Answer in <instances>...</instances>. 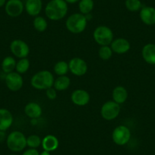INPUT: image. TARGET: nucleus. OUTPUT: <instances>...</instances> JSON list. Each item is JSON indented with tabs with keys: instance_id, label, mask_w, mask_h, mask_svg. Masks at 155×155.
Wrapping results in <instances>:
<instances>
[{
	"instance_id": "obj_25",
	"label": "nucleus",
	"mask_w": 155,
	"mask_h": 155,
	"mask_svg": "<svg viewBox=\"0 0 155 155\" xmlns=\"http://www.w3.org/2000/svg\"><path fill=\"white\" fill-rule=\"evenodd\" d=\"M53 71L58 76L66 75V74L69 71L68 62H66L65 61H59L55 64L53 67Z\"/></svg>"
},
{
	"instance_id": "obj_27",
	"label": "nucleus",
	"mask_w": 155,
	"mask_h": 155,
	"mask_svg": "<svg viewBox=\"0 0 155 155\" xmlns=\"http://www.w3.org/2000/svg\"><path fill=\"white\" fill-rule=\"evenodd\" d=\"M113 50L110 46H101L98 50V56L100 59L104 61H107L110 59L113 56Z\"/></svg>"
},
{
	"instance_id": "obj_17",
	"label": "nucleus",
	"mask_w": 155,
	"mask_h": 155,
	"mask_svg": "<svg viewBox=\"0 0 155 155\" xmlns=\"http://www.w3.org/2000/svg\"><path fill=\"white\" fill-rule=\"evenodd\" d=\"M25 115L31 119H37L41 117L43 110L41 105L36 102H30L25 107Z\"/></svg>"
},
{
	"instance_id": "obj_2",
	"label": "nucleus",
	"mask_w": 155,
	"mask_h": 155,
	"mask_svg": "<svg viewBox=\"0 0 155 155\" xmlns=\"http://www.w3.org/2000/svg\"><path fill=\"white\" fill-rule=\"evenodd\" d=\"M54 77L51 71L48 70H41L32 76L31 84L37 90H47L53 87Z\"/></svg>"
},
{
	"instance_id": "obj_13",
	"label": "nucleus",
	"mask_w": 155,
	"mask_h": 155,
	"mask_svg": "<svg viewBox=\"0 0 155 155\" xmlns=\"http://www.w3.org/2000/svg\"><path fill=\"white\" fill-rule=\"evenodd\" d=\"M112 50L116 54H125L129 51L131 48V44L128 40L125 38L114 39L110 44Z\"/></svg>"
},
{
	"instance_id": "obj_8",
	"label": "nucleus",
	"mask_w": 155,
	"mask_h": 155,
	"mask_svg": "<svg viewBox=\"0 0 155 155\" xmlns=\"http://www.w3.org/2000/svg\"><path fill=\"white\" fill-rule=\"evenodd\" d=\"M10 51L15 57L18 59L27 58L30 53V47L25 41L16 39L10 44Z\"/></svg>"
},
{
	"instance_id": "obj_18",
	"label": "nucleus",
	"mask_w": 155,
	"mask_h": 155,
	"mask_svg": "<svg viewBox=\"0 0 155 155\" xmlns=\"http://www.w3.org/2000/svg\"><path fill=\"white\" fill-rule=\"evenodd\" d=\"M43 149L47 151H54L58 148L59 145V141L58 138L53 135H47L42 139Z\"/></svg>"
},
{
	"instance_id": "obj_4",
	"label": "nucleus",
	"mask_w": 155,
	"mask_h": 155,
	"mask_svg": "<svg viewBox=\"0 0 155 155\" xmlns=\"http://www.w3.org/2000/svg\"><path fill=\"white\" fill-rule=\"evenodd\" d=\"M6 145L12 152H21L26 147L27 138L23 132L20 131H13L6 137Z\"/></svg>"
},
{
	"instance_id": "obj_24",
	"label": "nucleus",
	"mask_w": 155,
	"mask_h": 155,
	"mask_svg": "<svg viewBox=\"0 0 155 155\" xmlns=\"http://www.w3.org/2000/svg\"><path fill=\"white\" fill-rule=\"evenodd\" d=\"M33 26L34 29L38 32H44L47 29L48 23L44 17L38 15L37 17H34V21H33Z\"/></svg>"
},
{
	"instance_id": "obj_33",
	"label": "nucleus",
	"mask_w": 155,
	"mask_h": 155,
	"mask_svg": "<svg viewBox=\"0 0 155 155\" xmlns=\"http://www.w3.org/2000/svg\"><path fill=\"white\" fill-rule=\"evenodd\" d=\"M65 1L67 4H74L76 2H79L80 0H65Z\"/></svg>"
},
{
	"instance_id": "obj_10",
	"label": "nucleus",
	"mask_w": 155,
	"mask_h": 155,
	"mask_svg": "<svg viewBox=\"0 0 155 155\" xmlns=\"http://www.w3.org/2000/svg\"><path fill=\"white\" fill-rule=\"evenodd\" d=\"M68 68L71 74L75 76H83L87 73L88 69L87 62L80 57H74L70 59Z\"/></svg>"
},
{
	"instance_id": "obj_20",
	"label": "nucleus",
	"mask_w": 155,
	"mask_h": 155,
	"mask_svg": "<svg viewBox=\"0 0 155 155\" xmlns=\"http://www.w3.org/2000/svg\"><path fill=\"white\" fill-rule=\"evenodd\" d=\"M141 55L147 63L155 65V44H147L143 47Z\"/></svg>"
},
{
	"instance_id": "obj_35",
	"label": "nucleus",
	"mask_w": 155,
	"mask_h": 155,
	"mask_svg": "<svg viewBox=\"0 0 155 155\" xmlns=\"http://www.w3.org/2000/svg\"><path fill=\"white\" fill-rule=\"evenodd\" d=\"M40 155H50V152L44 150V151L41 152V153H40Z\"/></svg>"
},
{
	"instance_id": "obj_9",
	"label": "nucleus",
	"mask_w": 155,
	"mask_h": 155,
	"mask_svg": "<svg viewBox=\"0 0 155 155\" xmlns=\"http://www.w3.org/2000/svg\"><path fill=\"white\" fill-rule=\"evenodd\" d=\"M5 82L8 90L16 92L22 88L24 80L21 74L18 73L17 71H12V72L5 74Z\"/></svg>"
},
{
	"instance_id": "obj_30",
	"label": "nucleus",
	"mask_w": 155,
	"mask_h": 155,
	"mask_svg": "<svg viewBox=\"0 0 155 155\" xmlns=\"http://www.w3.org/2000/svg\"><path fill=\"white\" fill-rule=\"evenodd\" d=\"M46 95L50 100H55L57 97V91L53 87L46 90Z\"/></svg>"
},
{
	"instance_id": "obj_34",
	"label": "nucleus",
	"mask_w": 155,
	"mask_h": 155,
	"mask_svg": "<svg viewBox=\"0 0 155 155\" xmlns=\"http://www.w3.org/2000/svg\"><path fill=\"white\" fill-rule=\"evenodd\" d=\"M6 0H0V8L5 6V3H6Z\"/></svg>"
},
{
	"instance_id": "obj_16",
	"label": "nucleus",
	"mask_w": 155,
	"mask_h": 155,
	"mask_svg": "<svg viewBox=\"0 0 155 155\" xmlns=\"http://www.w3.org/2000/svg\"><path fill=\"white\" fill-rule=\"evenodd\" d=\"M140 18L144 25H155V8L150 6L142 7L140 10Z\"/></svg>"
},
{
	"instance_id": "obj_23",
	"label": "nucleus",
	"mask_w": 155,
	"mask_h": 155,
	"mask_svg": "<svg viewBox=\"0 0 155 155\" xmlns=\"http://www.w3.org/2000/svg\"><path fill=\"white\" fill-rule=\"evenodd\" d=\"M94 7V0H80L78 2V8L80 13L87 15L92 12Z\"/></svg>"
},
{
	"instance_id": "obj_32",
	"label": "nucleus",
	"mask_w": 155,
	"mask_h": 155,
	"mask_svg": "<svg viewBox=\"0 0 155 155\" xmlns=\"http://www.w3.org/2000/svg\"><path fill=\"white\" fill-rule=\"evenodd\" d=\"M6 140V137H5V132H2L0 131V142H2L4 140Z\"/></svg>"
},
{
	"instance_id": "obj_31",
	"label": "nucleus",
	"mask_w": 155,
	"mask_h": 155,
	"mask_svg": "<svg viewBox=\"0 0 155 155\" xmlns=\"http://www.w3.org/2000/svg\"><path fill=\"white\" fill-rule=\"evenodd\" d=\"M22 155H40L38 150L35 148H29L25 150Z\"/></svg>"
},
{
	"instance_id": "obj_11",
	"label": "nucleus",
	"mask_w": 155,
	"mask_h": 155,
	"mask_svg": "<svg viewBox=\"0 0 155 155\" xmlns=\"http://www.w3.org/2000/svg\"><path fill=\"white\" fill-rule=\"evenodd\" d=\"M25 9L22 0H8L5 5V13L11 18H17L23 13Z\"/></svg>"
},
{
	"instance_id": "obj_37",
	"label": "nucleus",
	"mask_w": 155,
	"mask_h": 155,
	"mask_svg": "<svg viewBox=\"0 0 155 155\" xmlns=\"http://www.w3.org/2000/svg\"><path fill=\"white\" fill-rule=\"evenodd\" d=\"M0 155H1V154H0Z\"/></svg>"
},
{
	"instance_id": "obj_22",
	"label": "nucleus",
	"mask_w": 155,
	"mask_h": 155,
	"mask_svg": "<svg viewBox=\"0 0 155 155\" xmlns=\"http://www.w3.org/2000/svg\"><path fill=\"white\" fill-rule=\"evenodd\" d=\"M16 62L15 59L11 56H8L4 58L1 63V68L2 71L5 73V74L11 73L12 71H15L16 67Z\"/></svg>"
},
{
	"instance_id": "obj_21",
	"label": "nucleus",
	"mask_w": 155,
	"mask_h": 155,
	"mask_svg": "<svg viewBox=\"0 0 155 155\" xmlns=\"http://www.w3.org/2000/svg\"><path fill=\"white\" fill-rule=\"evenodd\" d=\"M71 84V79L67 75L58 76L54 80L53 87L58 91H64L69 87Z\"/></svg>"
},
{
	"instance_id": "obj_6",
	"label": "nucleus",
	"mask_w": 155,
	"mask_h": 155,
	"mask_svg": "<svg viewBox=\"0 0 155 155\" xmlns=\"http://www.w3.org/2000/svg\"><path fill=\"white\" fill-rule=\"evenodd\" d=\"M121 108L120 104L113 101H109L103 104L101 109V115L102 118L105 120L111 121L118 117Z\"/></svg>"
},
{
	"instance_id": "obj_7",
	"label": "nucleus",
	"mask_w": 155,
	"mask_h": 155,
	"mask_svg": "<svg viewBox=\"0 0 155 155\" xmlns=\"http://www.w3.org/2000/svg\"><path fill=\"white\" fill-rule=\"evenodd\" d=\"M131 138V131L127 126L120 125L116 126L112 133V139L117 145L123 146L127 144Z\"/></svg>"
},
{
	"instance_id": "obj_5",
	"label": "nucleus",
	"mask_w": 155,
	"mask_h": 155,
	"mask_svg": "<svg viewBox=\"0 0 155 155\" xmlns=\"http://www.w3.org/2000/svg\"><path fill=\"white\" fill-rule=\"evenodd\" d=\"M93 38L100 46H109L114 40L113 31L109 27L101 25L97 27L93 32Z\"/></svg>"
},
{
	"instance_id": "obj_1",
	"label": "nucleus",
	"mask_w": 155,
	"mask_h": 155,
	"mask_svg": "<svg viewBox=\"0 0 155 155\" xmlns=\"http://www.w3.org/2000/svg\"><path fill=\"white\" fill-rule=\"evenodd\" d=\"M68 4L65 0H51L45 7V15L50 20L59 21L68 13Z\"/></svg>"
},
{
	"instance_id": "obj_26",
	"label": "nucleus",
	"mask_w": 155,
	"mask_h": 155,
	"mask_svg": "<svg viewBox=\"0 0 155 155\" xmlns=\"http://www.w3.org/2000/svg\"><path fill=\"white\" fill-rule=\"evenodd\" d=\"M30 61L27 58H23V59H19L16 63L15 71H17L19 74H22L26 73L30 68Z\"/></svg>"
},
{
	"instance_id": "obj_19",
	"label": "nucleus",
	"mask_w": 155,
	"mask_h": 155,
	"mask_svg": "<svg viewBox=\"0 0 155 155\" xmlns=\"http://www.w3.org/2000/svg\"><path fill=\"white\" fill-rule=\"evenodd\" d=\"M128 91L123 86H117L112 91V98L114 102L118 104H123L127 101Z\"/></svg>"
},
{
	"instance_id": "obj_3",
	"label": "nucleus",
	"mask_w": 155,
	"mask_h": 155,
	"mask_svg": "<svg viewBox=\"0 0 155 155\" xmlns=\"http://www.w3.org/2000/svg\"><path fill=\"white\" fill-rule=\"evenodd\" d=\"M87 25V16L81 13H74L71 15L65 21V27L69 32L72 34H81Z\"/></svg>"
},
{
	"instance_id": "obj_12",
	"label": "nucleus",
	"mask_w": 155,
	"mask_h": 155,
	"mask_svg": "<svg viewBox=\"0 0 155 155\" xmlns=\"http://www.w3.org/2000/svg\"><path fill=\"white\" fill-rule=\"evenodd\" d=\"M71 102L76 106L83 107L90 102L91 97L88 92L84 89H76L71 94Z\"/></svg>"
},
{
	"instance_id": "obj_29",
	"label": "nucleus",
	"mask_w": 155,
	"mask_h": 155,
	"mask_svg": "<svg viewBox=\"0 0 155 155\" xmlns=\"http://www.w3.org/2000/svg\"><path fill=\"white\" fill-rule=\"evenodd\" d=\"M42 144V139L37 135H31L27 137V146L30 148H37Z\"/></svg>"
},
{
	"instance_id": "obj_15",
	"label": "nucleus",
	"mask_w": 155,
	"mask_h": 155,
	"mask_svg": "<svg viewBox=\"0 0 155 155\" xmlns=\"http://www.w3.org/2000/svg\"><path fill=\"white\" fill-rule=\"evenodd\" d=\"M43 8L42 0H26L25 8L29 15L37 17L41 14Z\"/></svg>"
},
{
	"instance_id": "obj_14",
	"label": "nucleus",
	"mask_w": 155,
	"mask_h": 155,
	"mask_svg": "<svg viewBox=\"0 0 155 155\" xmlns=\"http://www.w3.org/2000/svg\"><path fill=\"white\" fill-rule=\"evenodd\" d=\"M14 122V117L11 112L5 108H0V131L5 132L10 129Z\"/></svg>"
},
{
	"instance_id": "obj_28",
	"label": "nucleus",
	"mask_w": 155,
	"mask_h": 155,
	"mask_svg": "<svg viewBox=\"0 0 155 155\" xmlns=\"http://www.w3.org/2000/svg\"><path fill=\"white\" fill-rule=\"evenodd\" d=\"M125 5L126 8L132 12L140 11L142 8L141 0H126Z\"/></svg>"
},
{
	"instance_id": "obj_36",
	"label": "nucleus",
	"mask_w": 155,
	"mask_h": 155,
	"mask_svg": "<svg viewBox=\"0 0 155 155\" xmlns=\"http://www.w3.org/2000/svg\"><path fill=\"white\" fill-rule=\"evenodd\" d=\"M9 155H17V154H15V153H12V154H9Z\"/></svg>"
}]
</instances>
